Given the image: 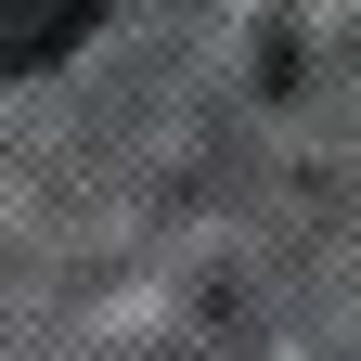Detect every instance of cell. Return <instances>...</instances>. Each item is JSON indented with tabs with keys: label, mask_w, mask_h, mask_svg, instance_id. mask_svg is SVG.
<instances>
[{
	"label": "cell",
	"mask_w": 361,
	"mask_h": 361,
	"mask_svg": "<svg viewBox=\"0 0 361 361\" xmlns=\"http://www.w3.org/2000/svg\"><path fill=\"white\" fill-rule=\"evenodd\" d=\"M78 26H90V0H0V78L65 65V52H78Z\"/></svg>",
	"instance_id": "1"
}]
</instances>
